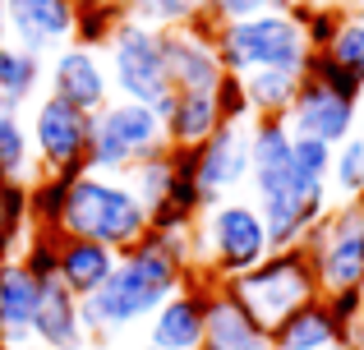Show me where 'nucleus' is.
Returning a JSON list of instances; mask_svg holds the SVG:
<instances>
[{"label":"nucleus","mask_w":364,"mask_h":350,"mask_svg":"<svg viewBox=\"0 0 364 350\" xmlns=\"http://www.w3.org/2000/svg\"><path fill=\"white\" fill-rule=\"evenodd\" d=\"M194 272V231H148L134 249L120 253L107 286L83 300L92 341H116L143 327Z\"/></svg>","instance_id":"f257e3e1"},{"label":"nucleus","mask_w":364,"mask_h":350,"mask_svg":"<svg viewBox=\"0 0 364 350\" xmlns=\"http://www.w3.org/2000/svg\"><path fill=\"white\" fill-rule=\"evenodd\" d=\"M152 231V212L139 203L124 180L116 175H74L70 194H65V217H60V235H79V240H97L107 249H134L143 235Z\"/></svg>","instance_id":"f03ea898"},{"label":"nucleus","mask_w":364,"mask_h":350,"mask_svg":"<svg viewBox=\"0 0 364 350\" xmlns=\"http://www.w3.org/2000/svg\"><path fill=\"white\" fill-rule=\"evenodd\" d=\"M213 42L217 55H222V70L245 79V74L258 70H291L304 74L309 70V37H304L300 18L291 9H258L249 18H235V23H213Z\"/></svg>","instance_id":"7ed1b4c3"},{"label":"nucleus","mask_w":364,"mask_h":350,"mask_svg":"<svg viewBox=\"0 0 364 350\" xmlns=\"http://www.w3.org/2000/svg\"><path fill=\"white\" fill-rule=\"evenodd\" d=\"M272 253L267 240L263 212L254 207V198H222V203H208L194 222V268L208 281H235L240 272L258 268V263Z\"/></svg>","instance_id":"20e7f679"},{"label":"nucleus","mask_w":364,"mask_h":350,"mask_svg":"<svg viewBox=\"0 0 364 350\" xmlns=\"http://www.w3.org/2000/svg\"><path fill=\"white\" fill-rule=\"evenodd\" d=\"M102 60H107L111 74V92L124 102H143L161 116L166 102L176 97L171 88V70H166V33L139 23V18L124 14L116 28H111L107 46H102Z\"/></svg>","instance_id":"39448f33"},{"label":"nucleus","mask_w":364,"mask_h":350,"mask_svg":"<svg viewBox=\"0 0 364 350\" xmlns=\"http://www.w3.org/2000/svg\"><path fill=\"white\" fill-rule=\"evenodd\" d=\"M166 153V125L152 106L143 102L111 97L92 116V148H88V171L92 175H116L124 180L139 162Z\"/></svg>","instance_id":"423d86ee"},{"label":"nucleus","mask_w":364,"mask_h":350,"mask_svg":"<svg viewBox=\"0 0 364 350\" xmlns=\"http://www.w3.org/2000/svg\"><path fill=\"white\" fill-rule=\"evenodd\" d=\"M222 286L240 300L267 332H272L286 314H295L300 305L318 300V277H314V263L300 244H295V249H272L258 268L240 272L235 281H222Z\"/></svg>","instance_id":"0eeeda50"},{"label":"nucleus","mask_w":364,"mask_h":350,"mask_svg":"<svg viewBox=\"0 0 364 350\" xmlns=\"http://www.w3.org/2000/svg\"><path fill=\"white\" fill-rule=\"evenodd\" d=\"M314 263L318 295H341V290H364V207L337 203L328 207L318 226L300 244Z\"/></svg>","instance_id":"6e6552de"},{"label":"nucleus","mask_w":364,"mask_h":350,"mask_svg":"<svg viewBox=\"0 0 364 350\" xmlns=\"http://www.w3.org/2000/svg\"><path fill=\"white\" fill-rule=\"evenodd\" d=\"M23 116H28V138H33L37 171L65 175V180L88 171V148H92V116L88 111L42 92Z\"/></svg>","instance_id":"1a4fd4ad"},{"label":"nucleus","mask_w":364,"mask_h":350,"mask_svg":"<svg viewBox=\"0 0 364 350\" xmlns=\"http://www.w3.org/2000/svg\"><path fill=\"white\" fill-rule=\"evenodd\" d=\"M194 185L203 207L235 198L249 185V120H222V129L194 148Z\"/></svg>","instance_id":"9d476101"},{"label":"nucleus","mask_w":364,"mask_h":350,"mask_svg":"<svg viewBox=\"0 0 364 350\" xmlns=\"http://www.w3.org/2000/svg\"><path fill=\"white\" fill-rule=\"evenodd\" d=\"M46 92L70 106L97 116L116 92H111V74L107 60H102L97 46H79V42H65L60 51L46 55Z\"/></svg>","instance_id":"9b49d317"},{"label":"nucleus","mask_w":364,"mask_h":350,"mask_svg":"<svg viewBox=\"0 0 364 350\" xmlns=\"http://www.w3.org/2000/svg\"><path fill=\"white\" fill-rule=\"evenodd\" d=\"M286 125H291V134H304V138H318V143L337 148V143H346V138L355 134L360 102L341 97V92L328 88V83H318V79L304 74L291 111H286Z\"/></svg>","instance_id":"f8f14e48"},{"label":"nucleus","mask_w":364,"mask_h":350,"mask_svg":"<svg viewBox=\"0 0 364 350\" xmlns=\"http://www.w3.org/2000/svg\"><path fill=\"white\" fill-rule=\"evenodd\" d=\"M217 281H208L203 272L185 281L157 314L148 318V341L161 346V350H198L208 341V295H213Z\"/></svg>","instance_id":"ddd939ff"},{"label":"nucleus","mask_w":364,"mask_h":350,"mask_svg":"<svg viewBox=\"0 0 364 350\" xmlns=\"http://www.w3.org/2000/svg\"><path fill=\"white\" fill-rule=\"evenodd\" d=\"M5 37L37 55L60 51L74 42V23H79V5L74 0H5Z\"/></svg>","instance_id":"4468645a"},{"label":"nucleus","mask_w":364,"mask_h":350,"mask_svg":"<svg viewBox=\"0 0 364 350\" xmlns=\"http://www.w3.org/2000/svg\"><path fill=\"white\" fill-rule=\"evenodd\" d=\"M166 70H171V88L176 92H217L226 70H222V55H217L208 18L166 33Z\"/></svg>","instance_id":"2eb2a0df"},{"label":"nucleus","mask_w":364,"mask_h":350,"mask_svg":"<svg viewBox=\"0 0 364 350\" xmlns=\"http://www.w3.org/2000/svg\"><path fill=\"white\" fill-rule=\"evenodd\" d=\"M33 341L42 350H88L92 332L83 323V300L65 290L60 281H42V300H37L33 318Z\"/></svg>","instance_id":"dca6fc26"},{"label":"nucleus","mask_w":364,"mask_h":350,"mask_svg":"<svg viewBox=\"0 0 364 350\" xmlns=\"http://www.w3.org/2000/svg\"><path fill=\"white\" fill-rule=\"evenodd\" d=\"M161 125L171 153H194L222 129V102L217 92H176L161 111Z\"/></svg>","instance_id":"f3484780"},{"label":"nucleus","mask_w":364,"mask_h":350,"mask_svg":"<svg viewBox=\"0 0 364 350\" xmlns=\"http://www.w3.org/2000/svg\"><path fill=\"white\" fill-rule=\"evenodd\" d=\"M120 253L107 249L97 240H79V235H60V253H55V281L65 290H74L79 300L97 295L102 286L111 281Z\"/></svg>","instance_id":"a211bd4d"},{"label":"nucleus","mask_w":364,"mask_h":350,"mask_svg":"<svg viewBox=\"0 0 364 350\" xmlns=\"http://www.w3.org/2000/svg\"><path fill=\"white\" fill-rule=\"evenodd\" d=\"M42 281H33L18 258H0V346L33 341V318Z\"/></svg>","instance_id":"6ab92c4d"},{"label":"nucleus","mask_w":364,"mask_h":350,"mask_svg":"<svg viewBox=\"0 0 364 350\" xmlns=\"http://www.w3.org/2000/svg\"><path fill=\"white\" fill-rule=\"evenodd\" d=\"M208 341L222 350H272V332L226 286H213V295H208Z\"/></svg>","instance_id":"aec40b11"},{"label":"nucleus","mask_w":364,"mask_h":350,"mask_svg":"<svg viewBox=\"0 0 364 350\" xmlns=\"http://www.w3.org/2000/svg\"><path fill=\"white\" fill-rule=\"evenodd\" d=\"M46 88V60L28 46L0 37V97L9 111H28Z\"/></svg>","instance_id":"412c9836"},{"label":"nucleus","mask_w":364,"mask_h":350,"mask_svg":"<svg viewBox=\"0 0 364 350\" xmlns=\"http://www.w3.org/2000/svg\"><path fill=\"white\" fill-rule=\"evenodd\" d=\"M337 323H332V309L328 300H309L300 305L295 314H286L282 323L272 327V350H337Z\"/></svg>","instance_id":"4be33fe9"},{"label":"nucleus","mask_w":364,"mask_h":350,"mask_svg":"<svg viewBox=\"0 0 364 350\" xmlns=\"http://www.w3.org/2000/svg\"><path fill=\"white\" fill-rule=\"evenodd\" d=\"M300 83H304V74H291V70L245 74L240 88H245V102H249V116L254 120H286V111H291Z\"/></svg>","instance_id":"5701e85b"},{"label":"nucleus","mask_w":364,"mask_h":350,"mask_svg":"<svg viewBox=\"0 0 364 350\" xmlns=\"http://www.w3.org/2000/svg\"><path fill=\"white\" fill-rule=\"evenodd\" d=\"M37 180V157L28 138V116L5 111L0 116V185H33Z\"/></svg>","instance_id":"b1692460"},{"label":"nucleus","mask_w":364,"mask_h":350,"mask_svg":"<svg viewBox=\"0 0 364 350\" xmlns=\"http://www.w3.org/2000/svg\"><path fill=\"white\" fill-rule=\"evenodd\" d=\"M124 14L148 23V28H157V33H176V28L203 23L208 0H124Z\"/></svg>","instance_id":"393cba45"},{"label":"nucleus","mask_w":364,"mask_h":350,"mask_svg":"<svg viewBox=\"0 0 364 350\" xmlns=\"http://www.w3.org/2000/svg\"><path fill=\"white\" fill-rule=\"evenodd\" d=\"M124 185L139 194V203L148 207L152 217L166 207V198H171V185H176V153H161V157H148V162H139L129 175H124Z\"/></svg>","instance_id":"a878e982"},{"label":"nucleus","mask_w":364,"mask_h":350,"mask_svg":"<svg viewBox=\"0 0 364 350\" xmlns=\"http://www.w3.org/2000/svg\"><path fill=\"white\" fill-rule=\"evenodd\" d=\"M328 189L341 198V203H360L364 198V134H350L346 143L332 148Z\"/></svg>","instance_id":"bb28decb"},{"label":"nucleus","mask_w":364,"mask_h":350,"mask_svg":"<svg viewBox=\"0 0 364 350\" xmlns=\"http://www.w3.org/2000/svg\"><path fill=\"white\" fill-rule=\"evenodd\" d=\"M65 194H70V180H65V175L37 171V180L28 185V222H33L37 231H60Z\"/></svg>","instance_id":"cd10ccee"},{"label":"nucleus","mask_w":364,"mask_h":350,"mask_svg":"<svg viewBox=\"0 0 364 350\" xmlns=\"http://www.w3.org/2000/svg\"><path fill=\"white\" fill-rule=\"evenodd\" d=\"M291 157H295V180H300V189H309V194H332V189H328V175H332V148H328V143L295 134Z\"/></svg>","instance_id":"c85d7f7f"},{"label":"nucleus","mask_w":364,"mask_h":350,"mask_svg":"<svg viewBox=\"0 0 364 350\" xmlns=\"http://www.w3.org/2000/svg\"><path fill=\"white\" fill-rule=\"evenodd\" d=\"M291 14L300 18L314 51H328V42L337 37L341 18H346V5H337V0H300V5H291Z\"/></svg>","instance_id":"c756f323"},{"label":"nucleus","mask_w":364,"mask_h":350,"mask_svg":"<svg viewBox=\"0 0 364 350\" xmlns=\"http://www.w3.org/2000/svg\"><path fill=\"white\" fill-rule=\"evenodd\" d=\"M55 253H60V231H37V226H28V235H23L14 258L23 263V272L33 281H55Z\"/></svg>","instance_id":"7c9ffc66"},{"label":"nucleus","mask_w":364,"mask_h":350,"mask_svg":"<svg viewBox=\"0 0 364 350\" xmlns=\"http://www.w3.org/2000/svg\"><path fill=\"white\" fill-rule=\"evenodd\" d=\"M328 55L341 65V70H350L364 83V9H346L337 37L328 42Z\"/></svg>","instance_id":"2f4dec72"},{"label":"nucleus","mask_w":364,"mask_h":350,"mask_svg":"<svg viewBox=\"0 0 364 350\" xmlns=\"http://www.w3.org/2000/svg\"><path fill=\"white\" fill-rule=\"evenodd\" d=\"M304 74H309V79H318V83H328L332 92H341V97L364 102V83H360L350 70H341V65L332 60L328 51H314V55H309V70H304Z\"/></svg>","instance_id":"473e14b6"},{"label":"nucleus","mask_w":364,"mask_h":350,"mask_svg":"<svg viewBox=\"0 0 364 350\" xmlns=\"http://www.w3.org/2000/svg\"><path fill=\"white\" fill-rule=\"evenodd\" d=\"M258 9H272V0H208V23H235Z\"/></svg>","instance_id":"72a5a7b5"},{"label":"nucleus","mask_w":364,"mask_h":350,"mask_svg":"<svg viewBox=\"0 0 364 350\" xmlns=\"http://www.w3.org/2000/svg\"><path fill=\"white\" fill-rule=\"evenodd\" d=\"M217 102H222V120H254L249 116V102H245V88L235 74H226L222 83H217Z\"/></svg>","instance_id":"f704fd0d"},{"label":"nucleus","mask_w":364,"mask_h":350,"mask_svg":"<svg viewBox=\"0 0 364 350\" xmlns=\"http://www.w3.org/2000/svg\"><path fill=\"white\" fill-rule=\"evenodd\" d=\"M74 5H92V9H124V0H74Z\"/></svg>","instance_id":"c9c22d12"},{"label":"nucleus","mask_w":364,"mask_h":350,"mask_svg":"<svg viewBox=\"0 0 364 350\" xmlns=\"http://www.w3.org/2000/svg\"><path fill=\"white\" fill-rule=\"evenodd\" d=\"M0 350H42L37 341H18V346H0Z\"/></svg>","instance_id":"e433bc0d"},{"label":"nucleus","mask_w":364,"mask_h":350,"mask_svg":"<svg viewBox=\"0 0 364 350\" xmlns=\"http://www.w3.org/2000/svg\"><path fill=\"white\" fill-rule=\"evenodd\" d=\"M5 23H9V18H5V0H0V37H5Z\"/></svg>","instance_id":"4c0bfd02"},{"label":"nucleus","mask_w":364,"mask_h":350,"mask_svg":"<svg viewBox=\"0 0 364 350\" xmlns=\"http://www.w3.org/2000/svg\"><path fill=\"white\" fill-rule=\"evenodd\" d=\"M272 5H277V9H291V5H300V0H272Z\"/></svg>","instance_id":"58836bf2"},{"label":"nucleus","mask_w":364,"mask_h":350,"mask_svg":"<svg viewBox=\"0 0 364 350\" xmlns=\"http://www.w3.org/2000/svg\"><path fill=\"white\" fill-rule=\"evenodd\" d=\"M134 350H161V346H152V341H143V346H134Z\"/></svg>","instance_id":"ea45409f"},{"label":"nucleus","mask_w":364,"mask_h":350,"mask_svg":"<svg viewBox=\"0 0 364 350\" xmlns=\"http://www.w3.org/2000/svg\"><path fill=\"white\" fill-rule=\"evenodd\" d=\"M198 350H222V346H213V341H203V346H198Z\"/></svg>","instance_id":"a19ab883"},{"label":"nucleus","mask_w":364,"mask_h":350,"mask_svg":"<svg viewBox=\"0 0 364 350\" xmlns=\"http://www.w3.org/2000/svg\"><path fill=\"white\" fill-rule=\"evenodd\" d=\"M337 5H350V0H337Z\"/></svg>","instance_id":"79ce46f5"},{"label":"nucleus","mask_w":364,"mask_h":350,"mask_svg":"<svg viewBox=\"0 0 364 350\" xmlns=\"http://www.w3.org/2000/svg\"><path fill=\"white\" fill-rule=\"evenodd\" d=\"M360 207H364V198H360Z\"/></svg>","instance_id":"37998d69"}]
</instances>
